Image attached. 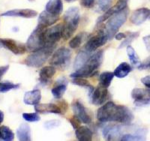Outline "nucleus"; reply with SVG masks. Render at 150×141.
I'll return each instance as SVG.
<instances>
[{
    "label": "nucleus",
    "instance_id": "obj_35",
    "mask_svg": "<svg viewBox=\"0 0 150 141\" xmlns=\"http://www.w3.org/2000/svg\"><path fill=\"white\" fill-rule=\"evenodd\" d=\"M20 86H21V84H15L11 82H1L0 83V92L5 93L12 89H17L20 88Z\"/></svg>",
    "mask_w": 150,
    "mask_h": 141
},
{
    "label": "nucleus",
    "instance_id": "obj_9",
    "mask_svg": "<svg viewBox=\"0 0 150 141\" xmlns=\"http://www.w3.org/2000/svg\"><path fill=\"white\" fill-rule=\"evenodd\" d=\"M108 41V38L104 30H100L96 35L89 38L84 46V50L93 53L97 50L100 47L103 46Z\"/></svg>",
    "mask_w": 150,
    "mask_h": 141
},
{
    "label": "nucleus",
    "instance_id": "obj_8",
    "mask_svg": "<svg viewBox=\"0 0 150 141\" xmlns=\"http://www.w3.org/2000/svg\"><path fill=\"white\" fill-rule=\"evenodd\" d=\"M63 23L50 26L46 28L44 32V39L47 45H56V43L62 38Z\"/></svg>",
    "mask_w": 150,
    "mask_h": 141
},
{
    "label": "nucleus",
    "instance_id": "obj_5",
    "mask_svg": "<svg viewBox=\"0 0 150 141\" xmlns=\"http://www.w3.org/2000/svg\"><path fill=\"white\" fill-rule=\"evenodd\" d=\"M55 48L56 45H47L41 49L33 52L26 57L24 62L29 67L40 68L50 58Z\"/></svg>",
    "mask_w": 150,
    "mask_h": 141
},
{
    "label": "nucleus",
    "instance_id": "obj_21",
    "mask_svg": "<svg viewBox=\"0 0 150 141\" xmlns=\"http://www.w3.org/2000/svg\"><path fill=\"white\" fill-rule=\"evenodd\" d=\"M41 99V90L35 89L33 90L28 91L24 94L23 102L26 105H36L39 104Z\"/></svg>",
    "mask_w": 150,
    "mask_h": 141
},
{
    "label": "nucleus",
    "instance_id": "obj_1",
    "mask_svg": "<svg viewBox=\"0 0 150 141\" xmlns=\"http://www.w3.org/2000/svg\"><path fill=\"white\" fill-rule=\"evenodd\" d=\"M97 119L102 123H118L123 125H129L133 122L134 116L126 106L117 105L114 102L108 101L99 107Z\"/></svg>",
    "mask_w": 150,
    "mask_h": 141
},
{
    "label": "nucleus",
    "instance_id": "obj_16",
    "mask_svg": "<svg viewBox=\"0 0 150 141\" xmlns=\"http://www.w3.org/2000/svg\"><path fill=\"white\" fill-rule=\"evenodd\" d=\"M126 7H128V2H122V1L118 0L117 3H116L114 6L110 8L108 10H107L104 12V14H102V15L100 16V17L98 18L97 24L98 25V24H101V23L104 22V21H108V20H109L113 14L117 13V12H119L120 11L122 10V9H125Z\"/></svg>",
    "mask_w": 150,
    "mask_h": 141
},
{
    "label": "nucleus",
    "instance_id": "obj_45",
    "mask_svg": "<svg viewBox=\"0 0 150 141\" xmlns=\"http://www.w3.org/2000/svg\"><path fill=\"white\" fill-rule=\"evenodd\" d=\"M127 35H128V34L126 33H117L116 34V35H115V38H116V40H119V41H120V40H122V39H125V38L127 37Z\"/></svg>",
    "mask_w": 150,
    "mask_h": 141
},
{
    "label": "nucleus",
    "instance_id": "obj_28",
    "mask_svg": "<svg viewBox=\"0 0 150 141\" xmlns=\"http://www.w3.org/2000/svg\"><path fill=\"white\" fill-rule=\"evenodd\" d=\"M131 70H132V68L131 65L128 62H124L120 63V65L115 68L113 73H114L115 77H116L117 78L122 79L126 77L131 72Z\"/></svg>",
    "mask_w": 150,
    "mask_h": 141
},
{
    "label": "nucleus",
    "instance_id": "obj_2",
    "mask_svg": "<svg viewBox=\"0 0 150 141\" xmlns=\"http://www.w3.org/2000/svg\"><path fill=\"white\" fill-rule=\"evenodd\" d=\"M104 52L103 50L96 51L92 53L86 62L78 70H76L74 73L71 74L70 77H89L96 74L97 70L101 66L103 62Z\"/></svg>",
    "mask_w": 150,
    "mask_h": 141
},
{
    "label": "nucleus",
    "instance_id": "obj_26",
    "mask_svg": "<svg viewBox=\"0 0 150 141\" xmlns=\"http://www.w3.org/2000/svg\"><path fill=\"white\" fill-rule=\"evenodd\" d=\"M16 135L19 140L29 141L31 140V128L26 123H22L19 126L16 131Z\"/></svg>",
    "mask_w": 150,
    "mask_h": 141
},
{
    "label": "nucleus",
    "instance_id": "obj_6",
    "mask_svg": "<svg viewBox=\"0 0 150 141\" xmlns=\"http://www.w3.org/2000/svg\"><path fill=\"white\" fill-rule=\"evenodd\" d=\"M71 58V51L68 48L62 47L56 50L50 60V64L53 66L64 70L68 67Z\"/></svg>",
    "mask_w": 150,
    "mask_h": 141
},
{
    "label": "nucleus",
    "instance_id": "obj_23",
    "mask_svg": "<svg viewBox=\"0 0 150 141\" xmlns=\"http://www.w3.org/2000/svg\"><path fill=\"white\" fill-rule=\"evenodd\" d=\"M147 130L146 128H137L134 133L123 134L121 137V141H135L145 140Z\"/></svg>",
    "mask_w": 150,
    "mask_h": 141
},
{
    "label": "nucleus",
    "instance_id": "obj_11",
    "mask_svg": "<svg viewBox=\"0 0 150 141\" xmlns=\"http://www.w3.org/2000/svg\"><path fill=\"white\" fill-rule=\"evenodd\" d=\"M0 41L2 43V46L15 55L24 54L27 51L26 44L19 42L16 40L11 38H3V39H0Z\"/></svg>",
    "mask_w": 150,
    "mask_h": 141
},
{
    "label": "nucleus",
    "instance_id": "obj_25",
    "mask_svg": "<svg viewBox=\"0 0 150 141\" xmlns=\"http://www.w3.org/2000/svg\"><path fill=\"white\" fill-rule=\"evenodd\" d=\"M75 135L80 141H90L92 140L93 133L87 126H80L75 130Z\"/></svg>",
    "mask_w": 150,
    "mask_h": 141
},
{
    "label": "nucleus",
    "instance_id": "obj_46",
    "mask_svg": "<svg viewBox=\"0 0 150 141\" xmlns=\"http://www.w3.org/2000/svg\"><path fill=\"white\" fill-rule=\"evenodd\" d=\"M4 120V113L2 111H0V124L3 122Z\"/></svg>",
    "mask_w": 150,
    "mask_h": 141
},
{
    "label": "nucleus",
    "instance_id": "obj_38",
    "mask_svg": "<svg viewBox=\"0 0 150 141\" xmlns=\"http://www.w3.org/2000/svg\"><path fill=\"white\" fill-rule=\"evenodd\" d=\"M69 122H70L71 125L72 127H73V128L74 130L78 128L80 126V123H82V122L80 121V119H79L77 116H75V115H74V116L69 119Z\"/></svg>",
    "mask_w": 150,
    "mask_h": 141
},
{
    "label": "nucleus",
    "instance_id": "obj_33",
    "mask_svg": "<svg viewBox=\"0 0 150 141\" xmlns=\"http://www.w3.org/2000/svg\"><path fill=\"white\" fill-rule=\"evenodd\" d=\"M0 138L4 141H11L14 138V132L11 130L7 126H2L1 127V134Z\"/></svg>",
    "mask_w": 150,
    "mask_h": 141
},
{
    "label": "nucleus",
    "instance_id": "obj_43",
    "mask_svg": "<svg viewBox=\"0 0 150 141\" xmlns=\"http://www.w3.org/2000/svg\"><path fill=\"white\" fill-rule=\"evenodd\" d=\"M143 40L144 44H145V46H146V48L147 51L150 53V35H146V36H144V37L143 38Z\"/></svg>",
    "mask_w": 150,
    "mask_h": 141
},
{
    "label": "nucleus",
    "instance_id": "obj_18",
    "mask_svg": "<svg viewBox=\"0 0 150 141\" xmlns=\"http://www.w3.org/2000/svg\"><path fill=\"white\" fill-rule=\"evenodd\" d=\"M2 17H20L23 18H34L38 16V12L33 9H14L2 14Z\"/></svg>",
    "mask_w": 150,
    "mask_h": 141
},
{
    "label": "nucleus",
    "instance_id": "obj_37",
    "mask_svg": "<svg viewBox=\"0 0 150 141\" xmlns=\"http://www.w3.org/2000/svg\"><path fill=\"white\" fill-rule=\"evenodd\" d=\"M112 2V0H98V9L102 11H106L110 8Z\"/></svg>",
    "mask_w": 150,
    "mask_h": 141
},
{
    "label": "nucleus",
    "instance_id": "obj_36",
    "mask_svg": "<svg viewBox=\"0 0 150 141\" xmlns=\"http://www.w3.org/2000/svg\"><path fill=\"white\" fill-rule=\"evenodd\" d=\"M23 118L29 123H35L41 120V117L38 113H23Z\"/></svg>",
    "mask_w": 150,
    "mask_h": 141
},
{
    "label": "nucleus",
    "instance_id": "obj_51",
    "mask_svg": "<svg viewBox=\"0 0 150 141\" xmlns=\"http://www.w3.org/2000/svg\"><path fill=\"white\" fill-rule=\"evenodd\" d=\"M149 19H150V18H149Z\"/></svg>",
    "mask_w": 150,
    "mask_h": 141
},
{
    "label": "nucleus",
    "instance_id": "obj_47",
    "mask_svg": "<svg viewBox=\"0 0 150 141\" xmlns=\"http://www.w3.org/2000/svg\"><path fill=\"white\" fill-rule=\"evenodd\" d=\"M65 1H66V2H74V1H76V0H65Z\"/></svg>",
    "mask_w": 150,
    "mask_h": 141
},
{
    "label": "nucleus",
    "instance_id": "obj_13",
    "mask_svg": "<svg viewBox=\"0 0 150 141\" xmlns=\"http://www.w3.org/2000/svg\"><path fill=\"white\" fill-rule=\"evenodd\" d=\"M108 88L103 86L99 84L97 88L94 89L93 92L91 95V101L92 103L96 106H100L104 104L108 98Z\"/></svg>",
    "mask_w": 150,
    "mask_h": 141
},
{
    "label": "nucleus",
    "instance_id": "obj_31",
    "mask_svg": "<svg viewBox=\"0 0 150 141\" xmlns=\"http://www.w3.org/2000/svg\"><path fill=\"white\" fill-rule=\"evenodd\" d=\"M127 54H128V59L132 65L136 67H138L140 65V64L141 63L140 58H139L138 55L137 54L135 50L131 45L127 47Z\"/></svg>",
    "mask_w": 150,
    "mask_h": 141
},
{
    "label": "nucleus",
    "instance_id": "obj_40",
    "mask_svg": "<svg viewBox=\"0 0 150 141\" xmlns=\"http://www.w3.org/2000/svg\"><path fill=\"white\" fill-rule=\"evenodd\" d=\"M80 5L86 9H91L94 6L95 0H80Z\"/></svg>",
    "mask_w": 150,
    "mask_h": 141
},
{
    "label": "nucleus",
    "instance_id": "obj_12",
    "mask_svg": "<svg viewBox=\"0 0 150 141\" xmlns=\"http://www.w3.org/2000/svg\"><path fill=\"white\" fill-rule=\"evenodd\" d=\"M102 133L107 140H120L123 135L122 127L120 125H108L104 128Z\"/></svg>",
    "mask_w": 150,
    "mask_h": 141
},
{
    "label": "nucleus",
    "instance_id": "obj_3",
    "mask_svg": "<svg viewBox=\"0 0 150 141\" xmlns=\"http://www.w3.org/2000/svg\"><path fill=\"white\" fill-rule=\"evenodd\" d=\"M62 38L69 39L76 32L80 23V10L77 7H71L64 14Z\"/></svg>",
    "mask_w": 150,
    "mask_h": 141
},
{
    "label": "nucleus",
    "instance_id": "obj_42",
    "mask_svg": "<svg viewBox=\"0 0 150 141\" xmlns=\"http://www.w3.org/2000/svg\"><path fill=\"white\" fill-rule=\"evenodd\" d=\"M140 81L146 88L150 89V75H147V76L141 78Z\"/></svg>",
    "mask_w": 150,
    "mask_h": 141
},
{
    "label": "nucleus",
    "instance_id": "obj_44",
    "mask_svg": "<svg viewBox=\"0 0 150 141\" xmlns=\"http://www.w3.org/2000/svg\"><path fill=\"white\" fill-rule=\"evenodd\" d=\"M9 69V65H5V66H1L0 67V80L2 79V76L5 74L6 72H8V70Z\"/></svg>",
    "mask_w": 150,
    "mask_h": 141
},
{
    "label": "nucleus",
    "instance_id": "obj_50",
    "mask_svg": "<svg viewBox=\"0 0 150 141\" xmlns=\"http://www.w3.org/2000/svg\"><path fill=\"white\" fill-rule=\"evenodd\" d=\"M0 134H1V128H0Z\"/></svg>",
    "mask_w": 150,
    "mask_h": 141
},
{
    "label": "nucleus",
    "instance_id": "obj_49",
    "mask_svg": "<svg viewBox=\"0 0 150 141\" xmlns=\"http://www.w3.org/2000/svg\"><path fill=\"white\" fill-rule=\"evenodd\" d=\"M29 1H30V2H32V1H34V0H29Z\"/></svg>",
    "mask_w": 150,
    "mask_h": 141
},
{
    "label": "nucleus",
    "instance_id": "obj_19",
    "mask_svg": "<svg viewBox=\"0 0 150 141\" xmlns=\"http://www.w3.org/2000/svg\"><path fill=\"white\" fill-rule=\"evenodd\" d=\"M35 111L41 113H54L60 114L62 113L61 107L53 103L48 104H38L35 105Z\"/></svg>",
    "mask_w": 150,
    "mask_h": 141
},
{
    "label": "nucleus",
    "instance_id": "obj_22",
    "mask_svg": "<svg viewBox=\"0 0 150 141\" xmlns=\"http://www.w3.org/2000/svg\"><path fill=\"white\" fill-rule=\"evenodd\" d=\"M56 72V67L53 65H49V66H45L40 70L39 72V81L41 84H47L50 82Z\"/></svg>",
    "mask_w": 150,
    "mask_h": 141
},
{
    "label": "nucleus",
    "instance_id": "obj_48",
    "mask_svg": "<svg viewBox=\"0 0 150 141\" xmlns=\"http://www.w3.org/2000/svg\"><path fill=\"white\" fill-rule=\"evenodd\" d=\"M2 45V43H1V41H0V46Z\"/></svg>",
    "mask_w": 150,
    "mask_h": 141
},
{
    "label": "nucleus",
    "instance_id": "obj_15",
    "mask_svg": "<svg viewBox=\"0 0 150 141\" xmlns=\"http://www.w3.org/2000/svg\"><path fill=\"white\" fill-rule=\"evenodd\" d=\"M150 18V9L147 8H140L137 9L131 14L130 21L132 24L140 26Z\"/></svg>",
    "mask_w": 150,
    "mask_h": 141
},
{
    "label": "nucleus",
    "instance_id": "obj_14",
    "mask_svg": "<svg viewBox=\"0 0 150 141\" xmlns=\"http://www.w3.org/2000/svg\"><path fill=\"white\" fill-rule=\"evenodd\" d=\"M71 106L74 115L77 116L82 123L85 124H90L92 123V118L83 104H81L79 101H74Z\"/></svg>",
    "mask_w": 150,
    "mask_h": 141
},
{
    "label": "nucleus",
    "instance_id": "obj_7",
    "mask_svg": "<svg viewBox=\"0 0 150 141\" xmlns=\"http://www.w3.org/2000/svg\"><path fill=\"white\" fill-rule=\"evenodd\" d=\"M45 29L46 28L38 25L33 33H31L26 43L28 51L35 52L46 46L44 39V32Z\"/></svg>",
    "mask_w": 150,
    "mask_h": 141
},
{
    "label": "nucleus",
    "instance_id": "obj_24",
    "mask_svg": "<svg viewBox=\"0 0 150 141\" xmlns=\"http://www.w3.org/2000/svg\"><path fill=\"white\" fill-rule=\"evenodd\" d=\"M45 10L53 15L59 16L63 11V3L62 0H49L46 4Z\"/></svg>",
    "mask_w": 150,
    "mask_h": 141
},
{
    "label": "nucleus",
    "instance_id": "obj_34",
    "mask_svg": "<svg viewBox=\"0 0 150 141\" xmlns=\"http://www.w3.org/2000/svg\"><path fill=\"white\" fill-rule=\"evenodd\" d=\"M85 38V33H79L77 35L72 38L69 41V47L72 49H77L81 45L83 42V40Z\"/></svg>",
    "mask_w": 150,
    "mask_h": 141
},
{
    "label": "nucleus",
    "instance_id": "obj_30",
    "mask_svg": "<svg viewBox=\"0 0 150 141\" xmlns=\"http://www.w3.org/2000/svg\"><path fill=\"white\" fill-rule=\"evenodd\" d=\"M71 83H73L74 85L78 86L80 87H85V88L88 89H89V97H90L94 89H95V88L91 85L89 82L84 77H74L73 80H71Z\"/></svg>",
    "mask_w": 150,
    "mask_h": 141
},
{
    "label": "nucleus",
    "instance_id": "obj_17",
    "mask_svg": "<svg viewBox=\"0 0 150 141\" xmlns=\"http://www.w3.org/2000/svg\"><path fill=\"white\" fill-rule=\"evenodd\" d=\"M59 19V16H56L50 14V12L45 10L38 16V25L41 26L45 28H48L54 25Z\"/></svg>",
    "mask_w": 150,
    "mask_h": 141
},
{
    "label": "nucleus",
    "instance_id": "obj_29",
    "mask_svg": "<svg viewBox=\"0 0 150 141\" xmlns=\"http://www.w3.org/2000/svg\"><path fill=\"white\" fill-rule=\"evenodd\" d=\"M114 73L110 72H104L99 75V84L108 88L110 86L112 80L114 78Z\"/></svg>",
    "mask_w": 150,
    "mask_h": 141
},
{
    "label": "nucleus",
    "instance_id": "obj_20",
    "mask_svg": "<svg viewBox=\"0 0 150 141\" xmlns=\"http://www.w3.org/2000/svg\"><path fill=\"white\" fill-rule=\"evenodd\" d=\"M68 80L65 77H61L56 80V84L52 89L51 92L53 97L56 99H60L63 96L67 89Z\"/></svg>",
    "mask_w": 150,
    "mask_h": 141
},
{
    "label": "nucleus",
    "instance_id": "obj_41",
    "mask_svg": "<svg viewBox=\"0 0 150 141\" xmlns=\"http://www.w3.org/2000/svg\"><path fill=\"white\" fill-rule=\"evenodd\" d=\"M139 70H145V69H150V57L147 59L146 60L140 63V65L137 67Z\"/></svg>",
    "mask_w": 150,
    "mask_h": 141
},
{
    "label": "nucleus",
    "instance_id": "obj_39",
    "mask_svg": "<svg viewBox=\"0 0 150 141\" xmlns=\"http://www.w3.org/2000/svg\"><path fill=\"white\" fill-rule=\"evenodd\" d=\"M60 125V122L59 120H51L47 121L45 123V127L46 128L47 130L53 129L54 128L58 127Z\"/></svg>",
    "mask_w": 150,
    "mask_h": 141
},
{
    "label": "nucleus",
    "instance_id": "obj_27",
    "mask_svg": "<svg viewBox=\"0 0 150 141\" xmlns=\"http://www.w3.org/2000/svg\"><path fill=\"white\" fill-rule=\"evenodd\" d=\"M92 54V53L89 52V51L83 50L82 51H80L78 53V54L77 55L76 58L74 60V70H78L79 68H80L86 62V61L89 60V58L90 57L91 55Z\"/></svg>",
    "mask_w": 150,
    "mask_h": 141
},
{
    "label": "nucleus",
    "instance_id": "obj_32",
    "mask_svg": "<svg viewBox=\"0 0 150 141\" xmlns=\"http://www.w3.org/2000/svg\"><path fill=\"white\" fill-rule=\"evenodd\" d=\"M127 34H128V35L125 38V40H123L122 42L120 44L119 49H122V48L127 47L128 46L131 45V44L133 42L134 40L138 38L140 33L139 32H128V33H127Z\"/></svg>",
    "mask_w": 150,
    "mask_h": 141
},
{
    "label": "nucleus",
    "instance_id": "obj_4",
    "mask_svg": "<svg viewBox=\"0 0 150 141\" xmlns=\"http://www.w3.org/2000/svg\"><path fill=\"white\" fill-rule=\"evenodd\" d=\"M128 14H129V9L126 7L113 14L109 19L104 29V32L108 38V41H111L115 37L116 33L122 27V26L126 22Z\"/></svg>",
    "mask_w": 150,
    "mask_h": 141
},
{
    "label": "nucleus",
    "instance_id": "obj_10",
    "mask_svg": "<svg viewBox=\"0 0 150 141\" xmlns=\"http://www.w3.org/2000/svg\"><path fill=\"white\" fill-rule=\"evenodd\" d=\"M131 98L137 107L150 105V89H134L131 92Z\"/></svg>",
    "mask_w": 150,
    "mask_h": 141
}]
</instances>
